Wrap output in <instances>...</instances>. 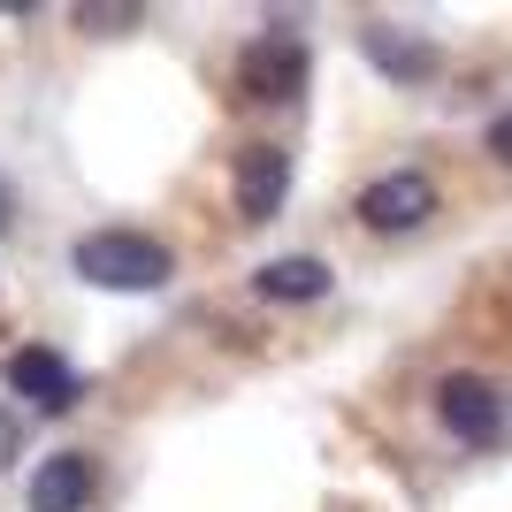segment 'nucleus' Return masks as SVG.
Segmentation results:
<instances>
[{"label":"nucleus","mask_w":512,"mask_h":512,"mask_svg":"<svg viewBox=\"0 0 512 512\" xmlns=\"http://www.w3.org/2000/svg\"><path fill=\"white\" fill-rule=\"evenodd\" d=\"M490 153H497V161H505V169H512V107H505V115H497V123H490Z\"/></svg>","instance_id":"obj_12"},{"label":"nucleus","mask_w":512,"mask_h":512,"mask_svg":"<svg viewBox=\"0 0 512 512\" xmlns=\"http://www.w3.org/2000/svg\"><path fill=\"white\" fill-rule=\"evenodd\" d=\"M237 85L253 92V100H291L306 85V39L291 31H260L245 54H237Z\"/></svg>","instance_id":"obj_2"},{"label":"nucleus","mask_w":512,"mask_h":512,"mask_svg":"<svg viewBox=\"0 0 512 512\" xmlns=\"http://www.w3.org/2000/svg\"><path fill=\"white\" fill-rule=\"evenodd\" d=\"M16 222V192H8V176H0V230Z\"/></svg>","instance_id":"obj_13"},{"label":"nucleus","mask_w":512,"mask_h":512,"mask_svg":"<svg viewBox=\"0 0 512 512\" xmlns=\"http://www.w3.org/2000/svg\"><path fill=\"white\" fill-rule=\"evenodd\" d=\"M69 260L100 291H161L169 283V245L146 237V230H92V237H77Z\"/></svg>","instance_id":"obj_1"},{"label":"nucleus","mask_w":512,"mask_h":512,"mask_svg":"<svg viewBox=\"0 0 512 512\" xmlns=\"http://www.w3.org/2000/svg\"><path fill=\"white\" fill-rule=\"evenodd\" d=\"M428 207H436L428 169H390V176H375V184H360V222L367 230H413Z\"/></svg>","instance_id":"obj_3"},{"label":"nucleus","mask_w":512,"mask_h":512,"mask_svg":"<svg viewBox=\"0 0 512 512\" xmlns=\"http://www.w3.org/2000/svg\"><path fill=\"white\" fill-rule=\"evenodd\" d=\"M92 505V459L85 451H54L31 474V512H85Z\"/></svg>","instance_id":"obj_7"},{"label":"nucleus","mask_w":512,"mask_h":512,"mask_svg":"<svg viewBox=\"0 0 512 512\" xmlns=\"http://www.w3.org/2000/svg\"><path fill=\"white\" fill-rule=\"evenodd\" d=\"M283 184H291V153L283 146H245L230 161V192H237V214L245 222H268L283 207Z\"/></svg>","instance_id":"obj_4"},{"label":"nucleus","mask_w":512,"mask_h":512,"mask_svg":"<svg viewBox=\"0 0 512 512\" xmlns=\"http://www.w3.org/2000/svg\"><path fill=\"white\" fill-rule=\"evenodd\" d=\"M253 291H260V299L299 306V299H321V291H329V268H321L314 253H291V260H268V268L253 276Z\"/></svg>","instance_id":"obj_8"},{"label":"nucleus","mask_w":512,"mask_h":512,"mask_svg":"<svg viewBox=\"0 0 512 512\" xmlns=\"http://www.w3.org/2000/svg\"><path fill=\"white\" fill-rule=\"evenodd\" d=\"M360 39H367V54L383 62V77H398V85H413V77H428V69H436L428 39H406V31H390V23H367Z\"/></svg>","instance_id":"obj_9"},{"label":"nucleus","mask_w":512,"mask_h":512,"mask_svg":"<svg viewBox=\"0 0 512 512\" xmlns=\"http://www.w3.org/2000/svg\"><path fill=\"white\" fill-rule=\"evenodd\" d=\"M436 413H444L451 436L482 444V436L497 428V390L482 383V375H444V390H436Z\"/></svg>","instance_id":"obj_6"},{"label":"nucleus","mask_w":512,"mask_h":512,"mask_svg":"<svg viewBox=\"0 0 512 512\" xmlns=\"http://www.w3.org/2000/svg\"><path fill=\"white\" fill-rule=\"evenodd\" d=\"M77 23H85V31H130V23H138V0H115V8H77Z\"/></svg>","instance_id":"obj_10"},{"label":"nucleus","mask_w":512,"mask_h":512,"mask_svg":"<svg viewBox=\"0 0 512 512\" xmlns=\"http://www.w3.org/2000/svg\"><path fill=\"white\" fill-rule=\"evenodd\" d=\"M8 390L31 398V406H69V398H77V375H69V360L54 344H23L16 360H8Z\"/></svg>","instance_id":"obj_5"},{"label":"nucleus","mask_w":512,"mask_h":512,"mask_svg":"<svg viewBox=\"0 0 512 512\" xmlns=\"http://www.w3.org/2000/svg\"><path fill=\"white\" fill-rule=\"evenodd\" d=\"M16 451H23V428H16V413L0 406V467H8V459H16Z\"/></svg>","instance_id":"obj_11"}]
</instances>
